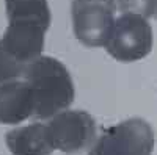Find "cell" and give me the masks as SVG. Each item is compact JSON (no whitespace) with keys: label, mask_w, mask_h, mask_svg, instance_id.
<instances>
[{"label":"cell","mask_w":157,"mask_h":155,"mask_svg":"<svg viewBox=\"0 0 157 155\" xmlns=\"http://www.w3.org/2000/svg\"><path fill=\"white\" fill-rule=\"evenodd\" d=\"M22 75L32 89L35 103L33 116L36 118H52L72 103L74 83L69 71L61 61L52 57H38L25 64Z\"/></svg>","instance_id":"6da1fadb"},{"label":"cell","mask_w":157,"mask_h":155,"mask_svg":"<svg viewBox=\"0 0 157 155\" xmlns=\"http://www.w3.org/2000/svg\"><path fill=\"white\" fill-rule=\"evenodd\" d=\"M88 155H152L154 132L141 118L113 125L94 139Z\"/></svg>","instance_id":"7a4b0ae2"},{"label":"cell","mask_w":157,"mask_h":155,"mask_svg":"<svg viewBox=\"0 0 157 155\" xmlns=\"http://www.w3.org/2000/svg\"><path fill=\"white\" fill-rule=\"evenodd\" d=\"M105 49L115 60L123 63L143 60L152 50V28L149 22L134 13H123L115 19Z\"/></svg>","instance_id":"3957f363"},{"label":"cell","mask_w":157,"mask_h":155,"mask_svg":"<svg viewBox=\"0 0 157 155\" xmlns=\"http://www.w3.org/2000/svg\"><path fill=\"white\" fill-rule=\"evenodd\" d=\"M75 38L86 47L105 46L115 24L116 0H72Z\"/></svg>","instance_id":"277c9868"},{"label":"cell","mask_w":157,"mask_h":155,"mask_svg":"<svg viewBox=\"0 0 157 155\" xmlns=\"http://www.w3.org/2000/svg\"><path fill=\"white\" fill-rule=\"evenodd\" d=\"M47 130L54 149L64 153H78L90 149L96 139L93 116L80 110H63L52 116Z\"/></svg>","instance_id":"5b68a950"},{"label":"cell","mask_w":157,"mask_h":155,"mask_svg":"<svg viewBox=\"0 0 157 155\" xmlns=\"http://www.w3.org/2000/svg\"><path fill=\"white\" fill-rule=\"evenodd\" d=\"M44 33L46 30L38 24L14 20L10 22L0 44L8 55L25 66L41 57L44 49Z\"/></svg>","instance_id":"8992f818"},{"label":"cell","mask_w":157,"mask_h":155,"mask_svg":"<svg viewBox=\"0 0 157 155\" xmlns=\"http://www.w3.org/2000/svg\"><path fill=\"white\" fill-rule=\"evenodd\" d=\"M33 94L27 82L0 83V122L16 125L33 116Z\"/></svg>","instance_id":"52a82bcc"},{"label":"cell","mask_w":157,"mask_h":155,"mask_svg":"<svg viewBox=\"0 0 157 155\" xmlns=\"http://www.w3.org/2000/svg\"><path fill=\"white\" fill-rule=\"evenodd\" d=\"M5 141L13 155H50L54 150L47 125L41 122L13 128Z\"/></svg>","instance_id":"ba28073f"},{"label":"cell","mask_w":157,"mask_h":155,"mask_svg":"<svg viewBox=\"0 0 157 155\" xmlns=\"http://www.w3.org/2000/svg\"><path fill=\"white\" fill-rule=\"evenodd\" d=\"M10 22H33L44 30L50 25V9L47 0H5Z\"/></svg>","instance_id":"9c48e42d"},{"label":"cell","mask_w":157,"mask_h":155,"mask_svg":"<svg viewBox=\"0 0 157 155\" xmlns=\"http://www.w3.org/2000/svg\"><path fill=\"white\" fill-rule=\"evenodd\" d=\"M24 72V64L16 61L11 55H8L0 44V83L17 79Z\"/></svg>","instance_id":"30bf717a"},{"label":"cell","mask_w":157,"mask_h":155,"mask_svg":"<svg viewBox=\"0 0 157 155\" xmlns=\"http://www.w3.org/2000/svg\"><path fill=\"white\" fill-rule=\"evenodd\" d=\"M118 8L123 13H134L148 19L155 13V0H118Z\"/></svg>","instance_id":"8fae6325"}]
</instances>
